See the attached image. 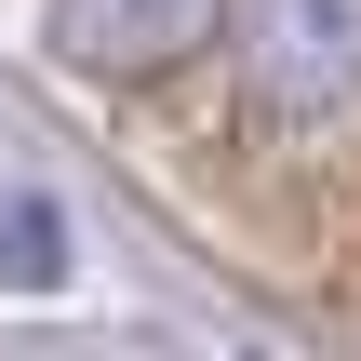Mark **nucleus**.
<instances>
[{"label": "nucleus", "instance_id": "7ed1b4c3", "mask_svg": "<svg viewBox=\"0 0 361 361\" xmlns=\"http://www.w3.org/2000/svg\"><path fill=\"white\" fill-rule=\"evenodd\" d=\"M0 281H13V295H54V281H67V214H54L13 161H0Z\"/></svg>", "mask_w": 361, "mask_h": 361}, {"label": "nucleus", "instance_id": "f257e3e1", "mask_svg": "<svg viewBox=\"0 0 361 361\" xmlns=\"http://www.w3.org/2000/svg\"><path fill=\"white\" fill-rule=\"evenodd\" d=\"M214 54H228V80H241L255 121L322 134V121L361 107V0H228Z\"/></svg>", "mask_w": 361, "mask_h": 361}, {"label": "nucleus", "instance_id": "f03ea898", "mask_svg": "<svg viewBox=\"0 0 361 361\" xmlns=\"http://www.w3.org/2000/svg\"><path fill=\"white\" fill-rule=\"evenodd\" d=\"M40 27H54V54L94 67V80H174V67L214 54L228 0H40Z\"/></svg>", "mask_w": 361, "mask_h": 361}]
</instances>
